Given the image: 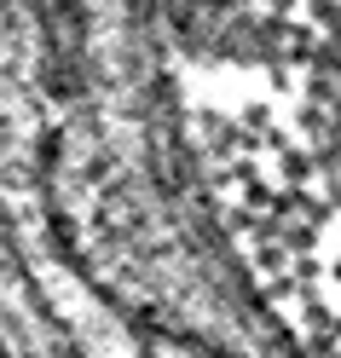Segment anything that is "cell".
<instances>
[{
    "label": "cell",
    "instance_id": "1",
    "mask_svg": "<svg viewBox=\"0 0 341 358\" xmlns=\"http://www.w3.org/2000/svg\"><path fill=\"white\" fill-rule=\"evenodd\" d=\"M174 162L289 358H341V0H151Z\"/></svg>",
    "mask_w": 341,
    "mask_h": 358
}]
</instances>
